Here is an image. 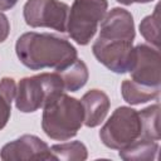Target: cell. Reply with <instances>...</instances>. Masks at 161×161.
I'll return each instance as SVG.
<instances>
[{
	"label": "cell",
	"mask_w": 161,
	"mask_h": 161,
	"mask_svg": "<svg viewBox=\"0 0 161 161\" xmlns=\"http://www.w3.org/2000/svg\"><path fill=\"white\" fill-rule=\"evenodd\" d=\"M150 1H152V0H135V3H140V4H146Z\"/></svg>",
	"instance_id": "22"
},
{
	"label": "cell",
	"mask_w": 161,
	"mask_h": 161,
	"mask_svg": "<svg viewBox=\"0 0 161 161\" xmlns=\"http://www.w3.org/2000/svg\"><path fill=\"white\" fill-rule=\"evenodd\" d=\"M16 86L10 77H4L0 80V131L6 126L11 114V102L15 98Z\"/></svg>",
	"instance_id": "17"
},
{
	"label": "cell",
	"mask_w": 161,
	"mask_h": 161,
	"mask_svg": "<svg viewBox=\"0 0 161 161\" xmlns=\"http://www.w3.org/2000/svg\"><path fill=\"white\" fill-rule=\"evenodd\" d=\"M43 109L42 128L52 140H70L78 133L84 121L80 101L64 92L47 103Z\"/></svg>",
	"instance_id": "2"
},
{
	"label": "cell",
	"mask_w": 161,
	"mask_h": 161,
	"mask_svg": "<svg viewBox=\"0 0 161 161\" xmlns=\"http://www.w3.org/2000/svg\"><path fill=\"white\" fill-rule=\"evenodd\" d=\"M141 118L142 132L140 138L147 140H160V104L148 106L141 111H138Z\"/></svg>",
	"instance_id": "15"
},
{
	"label": "cell",
	"mask_w": 161,
	"mask_h": 161,
	"mask_svg": "<svg viewBox=\"0 0 161 161\" xmlns=\"http://www.w3.org/2000/svg\"><path fill=\"white\" fill-rule=\"evenodd\" d=\"M158 151V142L155 140L138 138L130 146L119 150V157L126 161H148L155 160Z\"/></svg>",
	"instance_id": "14"
},
{
	"label": "cell",
	"mask_w": 161,
	"mask_h": 161,
	"mask_svg": "<svg viewBox=\"0 0 161 161\" xmlns=\"http://www.w3.org/2000/svg\"><path fill=\"white\" fill-rule=\"evenodd\" d=\"M63 92V82L57 72L25 77L18 83L15 107L23 113H33Z\"/></svg>",
	"instance_id": "3"
},
{
	"label": "cell",
	"mask_w": 161,
	"mask_h": 161,
	"mask_svg": "<svg viewBox=\"0 0 161 161\" xmlns=\"http://www.w3.org/2000/svg\"><path fill=\"white\" fill-rule=\"evenodd\" d=\"M69 6L59 0H26L23 8L25 23L31 28H50L67 31Z\"/></svg>",
	"instance_id": "6"
},
{
	"label": "cell",
	"mask_w": 161,
	"mask_h": 161,
	"mask_svg": "<svg viewBox=\"0 0 161 161\" xmlns=\"http://www.w3.org/2000/svg\"><path fill=\"white\" fill-rule=\"evenodd\" d=\"M140 33L151 45L156 49L160 47V11L158 5L155 8L153 14L147 15L140 23Z\"/></svg>",
	"instance_id": "18"
},
{
	"label": "cell",
	"mask_w": 161,
	"mask_h": 161,
	"mask_svg": "<svg viewBox=\"0 0 161 161\" xmlns=\"http://www.w3.org/2000/svg\"><path fill=\"white\" fill-rule=\"evenodd\" d=\"M50 151L54 156V160L83 161L88 157L87 147L80 141H72V142L53 145L50 147Z\"/></svg>",
	"instance_id": "16"
},
{
	"label": "cell",
	"mask_w": 161,
	"mask_h": 161,
	"mask_svg": "<svg viewBox=\"0 0 161 161\" xmlns=\"http://www.w3.org/2000/svg\"><path fill=\"white\" fill-rule=\"evenodd\" d=\"M121 94L127 103L136 106L158 98L160 87H147L132 79H125L121 84Z\"/></svg>",
	"instance_id": "13"
},
{
	"label": "cell",
	"mask_w": 161,
	"mask_h": 161,
	"mask_svg": "<svg viewBox=\"0 0 161 161\" xmlns=\"http://www.w3.org/2000/svg\"><path fill=\"white\" fill-rule=\"evenodd\" d=\"M62 82H63V87L64 91L67 92H77L80 88H83L88 80L89 73H88V68L86 65V63L77 58L74 59L70 64H68L67 67L55 70Z\"/></svg>",
	"instance_id": "12"
},
{
	"label": "cell",
	"mask_w": 161,
	"mask_h": 161,
	"mask_svg": "<svg viewBox=\"0 0 161 161\" xmlns=\"http://www.w3.org/2000/svg\"><path fill=\"white\" fill-rule=\"evenodd\" d=\"M116 1H118L119 4H123V5H131L135 3V0H116Z\"/></svg>",
	"instance_id": "21"
},
{
	"label": "cell",
	"mask_w": 161,
	"mask_h": 161,
	"mask_svg": "<svg viewBox=\"0 0 161 161\" xmlns=\"http://www.w3.org/2000/svg\"><path fill=\"white\" fill-rule=\"evenodd\" d=\"M15 53L20 63L31 70L44 68L59 70L78 58L75 47L67 39L35 31L24 33L18 38Z\"/></svg>",
	"instance_id": "1"
},
{
	"label": "cell",
	"mask_w": 161,
	"mask_h": 161,
	"mask_svg": "<svg viewBox=\"0 0 161 161\" xmlns=\"http://www.w3.org/2000/svg\"><path fill=\"white\" fill-rule=\"evenodd\" d=\"M10 33V23L8 20V16L0 11V43L5 42Z\"/></svg>",
	"instance_id": "19"
},
{
	"label": "cell",
	"mask_w": 161,
	"mask_h": 161,
	"mask_svg": "<svg viewBox=\"0 0 161 161\" xmlns=\"http://www.w3.org/2000/svg\"><path fill=\"white\" fill-rule=\"evenodd\" d=\"M16 3L18 0H0V10H9Z\"/></svg>",
	"instance_id": "20"
},
{
	"label": "cell",
	"mask_w": 161,
	"mask_h": 161,
	"mask_svg": "<svg viewBox=\"0 0 161 161\" xmlns=\"http://www.w3.org/2000/svg\"><path fill=\"white\" fill-rule=\"evenodd\" d=\"M0 158L4 161L54 160V156L50 151V147L38 136L23 135L3 146L0 151Z\"/></svg>",
	"instance_id": "9"
},
{
	"label": "cell",
	"mask_w": 161,
	"mask_h": 161,
	"mask_svg": "<svg viewBox=\"0 0 161 161\" xmlns=\"http://www.w3.org/2000/svg\"><path fill=\"white\" fill-rule=\"evenodd\" d=\"M142 126L138 111L121 106L113 111L99 131L102 143L112 150H122L141 137Z\"/></svg>",
	"instance_id": "5"
},
{
	"label": "cell",
	"mask_w": 161,
	"mask_h": 161,
	"mask_svg": "<svg viewBox=\"0 0 161 161\" xmlns=\"http://www.w3.org/2000/svg\"><path fill=\"white\" fill-rule=\"evenodd\" d=\"M160 53L147 44L133 47V60L130 69L131 79L147 87H160Z\"/></svg>",
	"instance_id": "8"
},
{
	"label": "cell",
	"mask_w": 161,
	"mask_h": 161,
	"mask_svg": "<svg viewBox=\"0 0 161 161\" xmlns=\"http://www.w3.org/2000/svg\"><path fill=\"white\" fill-rule=\"evenodd\" d=\"M108 8L107 0H74L67 19V31L79 45H87L94 36L98 24Z\"/></svg>",
	"instance_id": "4"
},
{
	"label": "cell",
	"mask_w": 161,
	"mask_h": 161,
	"mask_svg": "<svg viewBox=\"0 0 161 161\" xmlns=\"http://www.w3.org/2000/svg\"><path fill=\"white\" fill-rule=\"evenodd\" d=\"M135 21L132 14L122 8H113L106 13L99 28V39L106 40H135Z\"/></svg>",
	"instance_id": "10"
},
{
	"label": "cell",
	"mask_w": 161,
	"mask_h": 161,
	"mask_svg": "<svg viewBox=\"0 0 161 161\" xmlns=\"http://www.w3.org/2000/svg\"><path fill=\"white\" fill-rule=\"evenodd\" d=\"M93 55L109 70L123 74L130 72L133 60V42L99 39L92 45Z\"/></svg>",
	"instance_id": "7"
},
{
	"label": "cell",
	"mask_w": 161,
	"mask_h": 161,
	"mask_svg": "<svg viewBox=\"0 0 161 161\" xmlns=\"http://www.w3.org/2000/svg\"><path fill=\"white\" fill-rule=\"evenodd\" d=\"M80 103L84 111L83 125L91 128L99 126L104 121L111 106L108 96L101 89H91L84 93Z\"/></svg>",
	"instance_id": "11"
}]
</instances>
